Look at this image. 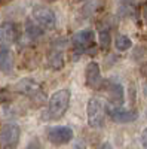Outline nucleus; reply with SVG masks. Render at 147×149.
Here are the masks:
<instances>
[{
    "label": "nucleus",
    "instance_id": "obj_1",
    "mask_svg": "<svg viewBox=\"0 0 147 149\" xmlns=\"http://www.w3.org/2000/svg\"><path fill=\"white\" fill-rule=\"evenodd\" d=\"M70 98H71L70 90H59L54 93L51 98H49L46 112H43V118L49 121H57L59 118H63V115L68 109Z\"/></svg>",
    "mask_w": 147,
    "mask_h": 149
},
{
    "label": "nucleus",
    "instance_id": "obj_2",
    "mask_svg": "<svg viewBox=\"0 0 147 149\" xmlns=\"http://www.w3.org/2000/svg\"><path fill=\"white\" fill-rule=\"evenodd\" d=\"M88 115V125L92 128H101L106 122V107L97 97H92L88 100L86 106Z\"/></svg>",
    "mask_w": 147,
    "mask_h": 149
},
{
    "label": "nucleus",
    "instance_id": "obj_3",
    "mask_svg": "<svg viewBox=\"0 0 147 149\" xmlns=\"http://www.w3.org/2000/svg\"><path fill=\"white\" fill-rule=\"evenodd\" d=\"M15 90L19 94L31 98V100H34V102H39V100H42V98L45 97L42 85L37 81H34V79H21L15 85Z\"/></svg>",
    "mask_w": 147,
    "mask_h": 149
},
{
    "label": "nucleus",
    "instance_id": "obj_4",
    "mask_svg": "<svg viewBox=\"0 0 147 149\" xmlns=\"http://www.w3.org/2000/svg\"><path fill=\"white\" fill-rule=\"evenodd\" d=\"M31 17H33V19L37 22L42 29L52 30L57 26V17H55V14L49 8H45V6H36V8H33Z\"/></svg>",
    "mask_w": 147,
    "mask_h": 149
},
{
    "label": "nucleus",
    "instance_id": "obj_5",
    "mask_svg": "<svg viewBox=\"0 0 147 149\" xmlns=\"http://www.w3.org/2000/svg\"><path fill=\"white\" fill-rule=\"evenodd\" d=\"M21 130L17 124H6L0 128V146L5 149L15 148L19 142Z\"/></svg>",
    "mask_w": 147,
    "mask_h": 149
},
{
    "label": "nucleus",
    "instance_id": "obj_6",
    "mask_svg": "<svg viewBox=\"0 0 147 149\" xmlns=\"http://www.w3.org/2000/svg\"><path fill=\"white\" fill-rule=\"evenodd\" d=\"M48 140L51 142L52 145H66L68 142L73 140V137H75V133H73V130L70 127H66V125H55V127H51L48 128Z\"/></svg>",
    "mask_w": 147,
    "mask_h": 149
},
{
    "label": "nucleus",
    "instance_id": "obj_7",
    "mask_svg": "<svg viewBox=\"0 0 147 149\" xmlns=\"http://www.w3.org/2000/svg\"><path fill=\"white\" fill-rule=\"evenodd\" d=\"M85 81H86V85L92 90H101L104 81L101 78V70L100 66L95 61H91V63L86 66L85 69Z\"/></svg>",
    "mask_w": 147,
    "mask_h": 149
},
{
    "label": "nucleus",
    "instance_id": "obj_8",
    "mask_svg": "<svg viewBox=\"0 0 147 149\" xmlns=\"http://www.w3.org/2000/svg\"><path fill=\"white\" fill-rule=\"evenodd\" d=\"M108 116L112 118L115 122L117 124H128V122H132L135 121L138 113L135 110H126V109H122V107H110L107 110Z\"/></svg>",
    "mask_w": 147,
    "mask_h": 149
},
{
    "label": "nucleus",
    "instance_id": "obj_9",
    "mask_svg": "<svg viewBox=\"0 0 147 149\" xmlns=\"http://www.w3.org/2000/svg\"><path fill=\"white\" fill-rule=\"evenodd\" d=\"M94 42H95V33L92 30H80V31L75 33L71 37V43L77 49H80V52H82V49L92 46Z\"/></svg>",
    "mask_w": 147,
    "mask_h": 149
},
{
    "label": "nucleus",
    "instance_id": "obj_10",
    "mask_svg": "<svg viewBox=\"0 0 147 149\" xmlns=\"http://www.w3.org/2000/svg\"><path fill=\"white\" fill-rule=\"evenodd\" d=\"M101 90H104L107 93L108 100L113 104L119 106V104L124 103V86H122L120 84H117V82H104Z\"/></svg>",
    "mask_w": 147,
    "mask_h": 149
},
{
    "label": "nucleus",
    "instance_id": "obj_11",
    "mask_svg": "<svg viewBox=\"0 0 147 149\" xmlns=\"http://www.w3.org/2000/svg\"><path fill=\"white\" fill-rule=\"evenodd\" d=\"M18 37V30L14 22L0 24V45H12Z\"/></svg>",
    "mask_w": 147,
    "mask_h": 149
},
{
    "label": "nucleus",
    "instance_id": "obj_12",
    "mask_svg": "<svg viewBox=\"0 0 147 149\" xmlns=\"http://www.w3.org/2000/svg\"><path fill=\"white\" fill-rule=\"evenodd\" d=\"M14 69V54L9 48L0 45V72L10 73Z\"/></svg>",
    "mask_w": 147,
    "mask_h": 149
},
{
    "label": "nucleus",
    "instance_id": "obj_13",
    "mask_svg": "<svg viewBox=\"0 0 147 149\" xmlns=\"http://www.w3.org/2000/svg\"><path fill=\"white\" fill-rule=\"evenodd\" d=\"M48 64L54 70H61L64 67V55L59 48H52L51 52L48 54Z\"/></svg>",
    "mask_w": 147,
    "mask_h": 149
},
{
    "label": "nucleus",
    "instance_id": "obj_14",
    "mask_svg": "<svg viewBox=\"0 0 147 149\" xmlns=\"http://www.w3.org/2000/svg\"><path fill=\"white\" fill-rule=\"evenodd\" d=\"M115 46L119 51H128V49L132 46V42L128 36H124V34H117L116 39H115Z\"/></svg>",
    "mask_w": 147,
    "mask_h": 149
},
{
    "label": "nucleus",
    "instance_id": "obj_15",
    "mask_svg": "<svg viewBox=\"0 0 147 149\" xmlns=\"http://www.w3.org/2000/svg\"><path fill=\"white\" fill-rule=\"evenodd\" d=\"M26 33H27V36L30 37V39H37V37H40L42 34H43V30L39 27V24L36 26V24H33V22H27L26 24Z\"/></svg>",
    "mask_w": 147,
    "mask_h": 149
},
{
    "label": "nucleus",
    "instance_id": "obj_16",
    "mask_svg": "<svg viewBox=\"0 0 147 149\" xmlns=\"http://www.w3.org/2000/svg\"><path fill=\"white\" fill-rule=\"evenodd\" d=\"M100 43L103 48H107L110 45V33L107 30H101L100 31Z\"/></svg>",
    "mask_w": 147,
    "mask_h": 149
},
{
    "label": "nucleus",
    "instance_id": "obj_17",
    "mask_svg": "<svg viewBox=\"0 0 147 149\" xmlns=\"http://www.w3.org/2000/svg\"><path fill=\"white\" fill-rule=\"evenodd\" d=\"M95 149H113V146L110 145L108 142H104V143H101L98 148H95Z\"/></svg>",
    "mask_w": 147,
    "mask_h": 149
},
{
    "label": "nucleus",
    "instance_id": "obj_18",
    "mask_svg": "<svg viewBox=\"0 0 147 149\" xmlns=\"http://www.w3.org/2000/svg\"><path fill=\"white\" fill-rule=\"evenodd\" d=\"M143 146L147 148V130H144V133H143Z\"/></svg>",
    "mask_w": 147,
    "mask_h": 149
},
{
    "label": "nucleus",
    "instance_id": "obj_19",
    "mask_svg": "<svg viewBox=\"0 0 147 149\" xmlns=\"http://www.w3.org/2000/svg\"><path fill=\"white\" fill-rule=\"evenodd\" d=\"M141 73H143L144 76L147 78V63H144V64L141 66Z\"/></svg>",
    "mask_w": 147,
    "mask_h": 149
},
{
    "label": "nucleus",
    "instance_id": "obj_20",
    "mask_svg": "<svg viewBox=\"0 0 147 149\" xmlns=\"http://www.w3.org/2000/svg\"><path fill=\"white\" fill-rule=\"evenodd\" d=\"M143 15H144V19L147 21V6L144 8V12H143Z\"/></svg>",
    "mask_w": 147,
    "mask_h": 149
},
{
    "label": "nucleus",
    "instance_id": "obj_21",
    "mask_svg": "<svg viewBox=\"0 0 147 149\" xmlns=\"http://www.w3.org/2000/svg\"><path fill=\"white\" fill-rule=\"evenodd\" d=\"M146 116H147V110H146Z\"/></svg>",
    "mask_w": 147,
    "mask_h": 149
},
{
    "label": "nucleus",
    "instance_id": "obj_22",
    "mask_svg": "<svg viewBox=\"0 0 147 149\" xmlns=\"http://www.w3.org/2000/svg\"><path fill=\"white\" fill-rule=\"evenodd\" d=\"M51 2H54V0H51Z\"/></svg>",
    "mask_w": 147,
    "mask_h": 149
}]
</instances>
